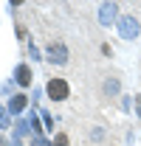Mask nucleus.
Listing matches in <instances>:
<instances>
[{
	"label": "nucleus",
	"instance_id": "obj_2",
	"mask_svg": "<svg viewBox=\"0 0 141 146\" xmlns=\"http://www.w3.org/2000/svg\"><path fill=\"white\" fill-rule=\"evenodd\" d=\"M17 82H20V84H28V82H31V76H28V68H20V70H17Z\"/></svg>",
	"mask_w": 141,
	"mask_h": 146
},
{
	"label": "nucleus",
	"instance_id": "obj_3",
	"mask_svg": "<svg viewBox=\"0 0 141 146\" xmlns=\"http://www.w3.org/2000/svg\"><path fill=\"white\" fill-rule=\"evenodd\" d=\"M54 143H56V146H68V135H65V132H59V135L54 138Z\"/></svg>",
	"mask_w": 141,
	"mask_h": 146
},
{
	"label": "nucleus",
	"instance_id": "obj_1",
	"mask_svg": "<svg viewBox=\"0 0 141 146\" xmlns=\"http://www.w3.org/2000/svg\"><path fill=\"white\" fill-rule=\"evenodd\" d=\"M68 82H65V79H51V82H48V96H51L54 101H65V98H68Z\"/></svg>",
	"mask_w": 141,
	"mask_h": 146
}]
</instances>
